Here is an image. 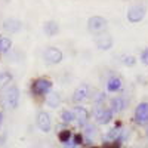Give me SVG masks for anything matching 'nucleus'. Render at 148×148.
Returning <instances> with one entry per match:
<instances>
[{
    "mask_svg": "<svg viewBox=\"0 0 148 148\" xmlns=\"http://www.w3.org/2000/svg\"><path fill=\"white\" fill-rule=\"evenodd\" d=\"M3 105L8 108H16L18 102H19V89L16 86H9L3 90V96H2Z\"/></svg>",
    "mask_w": 148,
    "mask_h": 148,
    "instance_id": "obj_1",
    "label": "nucleus"
},
{
    "mask_svg": "<svg viewBox=\"0 0 148 148\" xmlns=\"http://www.w3.org/2000/svg\"><path fill=\"white\" fill-rule=\"evenodd\" d=\"M145 14H147V8L144 5H135V6H130L127 10V19L132 24H136L144 19Z\"/></svg>",
    "mask_w": 148,
    "mask_h": 148,
    "instance_id": "obj_2",
    "label": "nucleus"
},
{
    "mask_svg": "<svg viewBox=\"0 0 148 148\" xmlns=\"http://www.w3.org/2000/svg\"><path fill=\"white\" fill-rule=\"evenodd\" d=\"M107 25H108V22H107V19L102 18V16H92V18H89V21H88V28H89V31H90V33H95V34H101V33L107 28Z\"/></svg>",
    "mask_w": 148,
    "mask_h": 148,
    "instance_id": "obj_3",
    "label": "nucleus"
},
{
    "mask_svg": "<svg viewBox=\"0 0 148 148\" xmlns=\"http://www.w3.org/2000/svg\"><path fill=\"white\" fill-rule=\"evenodd\" d=\"M51 89H52V82L47 79H39L31 86V90L34 95H46L51 92Z\"/></svg>",
    "mask_w": 148,
    "mask_h": 148,
    "instance_id": "obj_4",
    "label": "nucleus"
},
{
    "mask_svg": "<svg viewBox=\"0 0 148 148\" xmlns=\"http://www.w3.org/2000/svg\"><path fill=\"white\" fill-rule=\"evenodd\" d=\"M43 58L47 64H59L62 61V52L58 47H47L45 51Z\"/></svg>",
    "mask_w": 148,
    "mask_h": 148,
    "instance_id": "obj_5",
    "label": "nucleus"
},
{
    "mask_svg": "<svg viewBox=\"0 0 148 148\" xmlns=\"http://www.w3.org/2000/svg\"><path fill=\"white\" fill-rule=\"evenodd\" d=\"M135 120L139 125H145L148 121V102H141L135 110Z\"/></svg>",
    "mask_w": 148,
    "mask_h": 148,
    "instance_id": "obj_6",
    "label": "nucleus"
},
{
    "mask_svg": "<svg viewBox=\"0 0 148 148\" xmlns=\"http://www.w3.org/2000/svg\"><path fill=\"white\" fill-rule=\"evenodd\" d=\"M89 93H90L89 84H80L79 88L74 90V93H73V101L77 102V104H80V102H83L84 99H88Z\"/></svg>",
    "mask_w": 148,
    "mask_h": 148,
    "instance_id": "obj_7",
    "label": "nucleus"
},
{
    "mask_svg": "<svg viewBox=\"0 0 148 148\" xmlns=\"http://www.w3.org/2000/svg\"><path fill=\"white\" fill-rule=\"evenodd\" d=\"M37 126H39V129L42 132H49L51 130V117H49L47 113H45V111H40L39 114H37Z\"/></svg>",
    "mask_w": 148,
    "mask_h": 148,
    "instance_id": "obj_8",
    "label": "nucleus"
},
{
    "mask_svg": "<svg viewBox=\"0 0 148 148\" xmlns=\"http://www.w3.org/2000/svg\"><path fill=\"white\" fill-rule=\"evenodd\" d=\"M98 49H101V51H108L110 47H113V37L110 34H99L96 37L95 40Z\"/></svg>",
    "mask_w": 148,
    "mask_h": 148,
    "instance_id": "obj_9",
    "label": "nucleus"
},
{
    "mask_svg": "<svg viewBox=\"0 0 148 148\" xmlns=\"http://www.w3.org/2000/svg\"><path fill=\"white\" fill-rule=\"evenodd\" d=\"M95 117H96L98 123L107 125V123H110L111 119H113V111H111L110 108H99V110H96Z\"/></svg>",
    "mask_w": 148,
    "mask_h": 148,
    "instance_id": "obj_10",
    "label": "nucleus"
},
{
    "mask_svg": "<svg viewBox=\"0 0 148 148\" xmlns=\"http://www.w3.org/2000/svg\"><path fill=\"white\" fill-rule=\"evenodd\" d=\"M73 111H74V117H76L77 123L80 126H84L86 123H88V119H89L88 110H86L84 107H77L76 110H73Z\"/></svg>",
    "mask_w": 148,
    "mask_h": 148,
    "instance_id": "obj_11",
    "label": "nucleus"
},
{
    "mask_svg": "<svg viewBox=\"0 0 148 148\" xmlns=\"http://www.w3.org/2000/svg\"><path fill=\"white\" fill-rule=\"evenodd\" d=\"M3 28L9 33H16L21 30V21L19 19H15V18H9V19H5L3 22Z\"/></svg>",
    "mask_w": 148,
    "mask_h": 148,
    "instance_id": "obj_12",
    "label": "nucleus"
},
{
    "mask_svg": "<svg viewBox=\"0 0 148 148\" xmlns=\"http://www.w3.org/2000/svg\"><path fill=\"white\" fill-rule=\"evenodd\" d=\"M111 111L113 113H120V111H123L125 110V107H126V101H125V98H121V96H116V98H113L111 99Z\"/></svg>",
    "mask_w": 148,
    "mask_h": 148,
    "instance_id": "obj_13",
    "label": "nucleus"
},
{
    "mask_svg": "<svg viewBox=\"0 0 148 148\" xmlns=\"http://www.w3.org/2000/svg\"><path fill=\"white\" fill-rule=\"evenodd\" d=\"M43 31L47 37H53L58 31H59V25H58V22L55 21H47L45 22V25H43Z\"/></svg>",
    "mask_w": 148,
    "mask_h": 148,
    "instance_id": "obj_14",
    "label": "nucleus"
},
{
    "mask_svg": "<svg viewBox=\"0 0 148 148\" xmlns=\"http://www.w3.org/2000/svg\"><path fill=\"white\" fill-rule=\"evenodd\" d=\"M46 104L51 107V108H56L59 104H61V95L58 92H52L49 93L47 98H46Z\"/></svg>",
    "mask_w": 148,
    "mask_h": 148,
    "instance_id": "obj_15",
    "label": "nucleus"
},
{
    "mask_svg": "<svg viewBox=\"0 0 148 148\" xmlns=\"http://www.w3.org/2000/svg\"><path fill=\"white\" fill-rule=\"evenodd\" d=\"M120 88H121V79H119V77H111L107 83L108 92H117V90H120Z\"/></svg>",
    "mask_w": 148,
    "mask_h": 148,
    "instance_id": "obj_16",
    "label": "nucleus"
},
{
    "mask_svg": "<svg viewBox=\"0 0 148 148\" xmlns=\"http://www.w3.org/2000/svg\"><path fill=\"white\" fill-rule=\"evenodd\" d=\"M61 119H62V121L64 123H71L74 119V111L73 110H64L62 111V114H61Z\"/></svg>",
    "mask_w": 148,
    "mask_h": 148,
    "instance_id": "obj_17",
    "label": "nucleus"
},
{
    "mask_svg": "<svg viewBox=\"0 0 148 148\" xmlns=\"http://www.w3.org/2000/svg\"><path fill=\"white\" fill-rule=\"evenodd\" d=\"M10 46H12V42L8 37H2L0 39V52H9Z\"/></svg>",
    "mask_w": 148,
    "mask_h": 148,
    "instance_id": "obj_18",
    "label": "nucleus"
},
{
    "mask_svg": "<svg viewBox=\"0 0 148 148\" xmlns=\"http://www.w3.org/2000/svg\"><path fill=\"white\" fill-rule=\"evenodd\" d=\"M120 58H121V62L127 67H132V65L136 64V58L132 56V55H121Z\"/></svg>",
    "mask_w": 148,
    "mask_h": 148,
    "instance_id": "obj_19",
    "label": "nucleus"
},
{
    "mask_svg": "<svg viewBox=\"0 0 148 148\" xmlns=\"http://www.w3.org/2000/svg\"><path fill=\"white\" fill-rule=\"evenodd\" d=\"M10 80H12V76L9 73H0V88L5 86L6 83H9Z\"/></svg>",
    "mask_w": 148,
    "mask_h": 148,
    "instance_id": "obj_20",
    "label": "nucleus"
},
{
    "mask_svg": "<svg viewBox=\"0 0 148 148\" xmlns=\"http://www.w3.org/2000/svg\"><path fill=\"white\" fill-rule=\"evenodd\" d=\"M120 133H121L120 129H111V130L107 133V138H108V139H117V138L120 136Z\"/></svg>",
    "mask_w": 148,
    "mask_h": 148,
    "instance_id": "obj_21",
    "label": "nucleus"
},
{
    "mask_svg": "<svg viewBox=\"0 0 148 148\" xmlns=\"http://www.w3.org/2000/svg\"><path fill=\"white\" fill-rule=\"evenodd\" d=\"M70 138H71V132L70 130H62V132L59 133L61 142H67V141H70Z\"/></svg>",
    "mask_w": 148,
    "mask_h": 148,
    "instance_id": "obj_22",
    "label": "nucleus"
},
{
    "mask_svg": "<svg viewBox=\"0 0 148 148\" xmlns=\"http://www.w3.org/2000/svg\"><path fill=\"white\" fill-rule=\"evenodd\" d=\"M86 135L90 138V136H93V135L96 133V129H95V126H92V125H86Z\"/></svg>",
    "mask_w": 148,
    "mask_h": 148,
    "instance_id": "obj_23",
    "label": "nucleus"
},
{
    "mask_svg": "<svg viewBox=\"0 0 148 148\" xmlns=\"http://www.w3.org/2000/svg\"><path fill=\"white\" fill-rule=\"evenodd\" d=\"M141 62L144 65H148V47L145 49V51L142 52V55H141Z\"/></svg>",
    "mask_w": 148,
    "mask_h": 148,
    "instance_id": "obj_24",
    "label": "nucleus"
},
{
    "mask_svg": "<svg viewBox=\"0 0 148 148\" xmlns=\"http://www.w3.org/2000/svg\"><path fill=\"white\" fill-rule=\"evenodd\" d=\"M76 145H77V142L76 141H67V142H64V148H76Z\"/></svg>",
    "mask_w": 148,
    "mask_h": 148,
    "instance_id": "obj_25",
    "label": "nucleus"
},
{
    "mask_svg": "<svg viewBox=\"0 0 148 148\" xmlns=\"http://www.w3.org/2000/svg\"><path fill=\"white\" fill-rule=\"evenodd\" d=\"M104 98H105V95H104V93H96V95H95V98H93V101H95V102H101V101L104 99Z\"/></svg>",
    "mask_w": 148,
    "mask_h": 148,
    "instance_id": "obj_26",
    "label": "nucleus"
},
{
    "mask_svg": "<svg viewBox=\"0 0 148 148\" xmlns=\"http://www.w3.org/2000/svg\"><path fill=\"white\" fill-rule=\"evenodd\" d=\"M2 121H3V116H2V111H0V126H2Z\"/></svg>",
    "mask_w": 148,
    "mask_h": 148,
    "instance_id": "obj_27",
    "label": "nucleus"
},
{
    "mask_svg": "<svg viewBox=\"0 0 148 148\" xmlns=\"http://www.w3.org/2000/svg\"><path fill=\"white\" fill-rule=\"evenodd\" d=\"M147 133H148V132H147Z\"/></svg>",
    "mask_w": 148,
    "mask_h": 148,
    "instance_id": "obj_28",
    "label": "nucleus"
}]
</instances>
